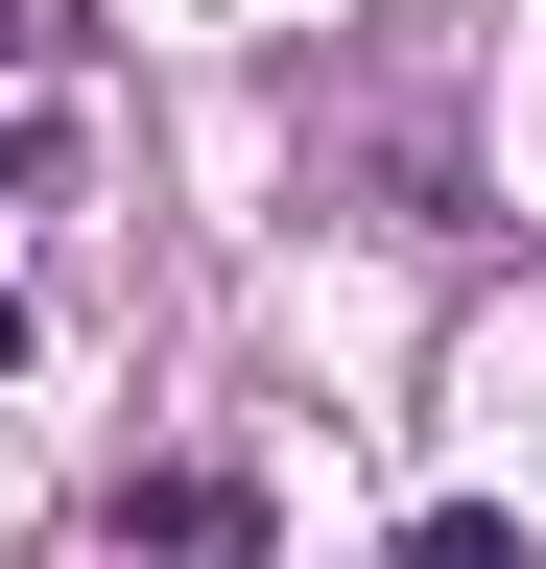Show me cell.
Returning a JSON list of instances; mask_svg holds the SVG:
<instances>
[{"instance_id":"3","label":"cell","mask_w":546,"mask_h":569,"mask_svg":"<svg viewBox=\"0 0 546 569\" xmlns=\"http://www.w3.org/2000/svg\"><path fill=\"white\" fill-rule=\"evenodd\" d=\"M0 356H24V284H0Z\"/></svg>"},{"instance_id":"1","label":"cell","mask_w":546,"mask_h":569,"mask_svg":"<svg viewBox=\"0 0 546 569\" xmlns=\"http://www.w3.org/2000/svg\"><path fill=\"white\" fill-rule=\"evenodd\" d=\"M119 522H143L167 569H238V546H261V475H238V451H167L143 498H119Z\"/></svg>"},{"instance_id":"2","label":"cell","mask_w":546,"mask_h":569,"mask_svg":"<svg viewBox=\"0 0 546 569\" xmlns=\"http://www.w3.org/2000/svg\"><path fill=\"white\" fill-rule=\"evenodd\" d=\"M404 569H546V546L499 522V498H428V522H404Z\"/></svg>"}]
</instances>
